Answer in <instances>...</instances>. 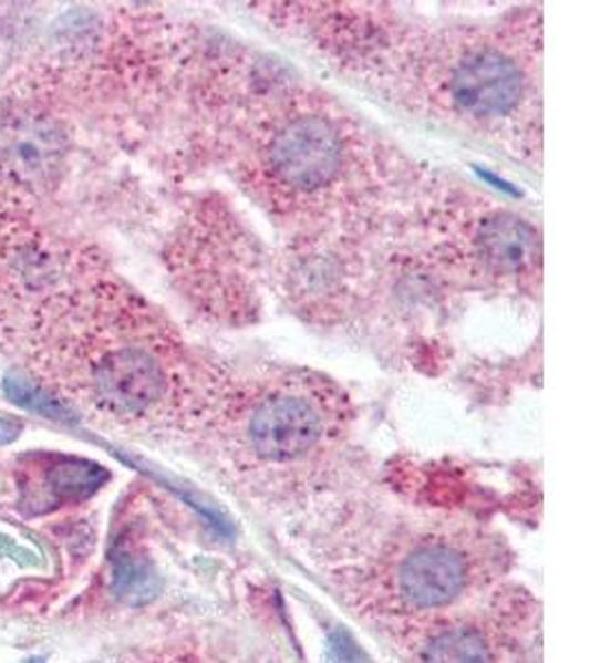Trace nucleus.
<instances>
[{
  "instance_id": "f257e3e1",
  "label": "nucleus",
  "mask_w": 590,
  "mask_h": 663,
  "mask_svg": "<svg viewBox=\"0 0 590 663\" xmlns=\"http://www.w3.org/2000/svg\"><path fill=\"white\" fill-rule=\"evenodd\" d=\"M343 162V144L337 128L317 115L288 122L270 144L275 175L297 188L317 190L332 182Z\"/></svg>"
},
{
  "instance_id": "f03ea898",
  "label": "nucleus",
  "mask_w": 590,
  "mask_h": 663,
  "mask_svg": "<svg viewBox=\"0 0 590 663\" xmlns=\"http://www.w3.org/2000/svg\"><path fill=\"white\" fill-rule=\"evenodd\" d=\"M91 385L104 410L117 416H139L164 396L166 372L148 350L122 345L93 363Z\"/></svg>"
},
{
  "instance_id": "7ed1b4c3",
  "label": "nucleus",
  "mask_w": 590,
  "mask_h": 663,
  "mask_svg": "<svg viewBox=\"0 0 590 663\" xmlns=\"http://www.w3.org/2000/svg\"><path fill=\"white\" fill-rule=\"evenodd\" d=\"M62 155L55 124L35 111L0 115V173L15 186H42Z\"/></svg>"
},
{
  "instance_id": "20e7f679",
  "label": "nucleus",
  "mask_w": 590,
  "mask_h": 663,
  "mask_svg": "<svg viewBox=\"0 0 590 663\" xmlns=\"http://www.w3.org/2000/svg\"><path fill=\"white\" fill-rule=\"evenodd\" d=\"M321 416L317 407L292 394L263 401L248 425L255 452L268 460H290L310 452L321 438Z\"/></svg>"
},
{
  "instance_id": "39448f33",
  "label": "nucleus",
  "mask_w": 590,
  "mask_h": 663,
  "mask_svg": "<svg viewBox=\"0 0 590 663\" xmlns=\"http://www.w3.org/2000/svg\"><path fill=\"white\" fill-rule=\"evenodd\" d=\"M456 104L476 117L509 113L522 95V73L514 60L494 49L467 55L452 80Z\"/></svg>"
},
{
  "instance_id": "423d86ee",
  "label": "nucleus",
  "mask_w": 590,
  "mask_h": 663,
  "mask_svg": "<svg viewBox=\"0 0 590 663\" xmlns=\"http://www.w3.org/2000/svg\"><path fill=\"white\" fill-rule=\"evenodd\" d=\"M465 562L449 549H423L401 569L403 595L421 609L449 604L465 587Z\"/></svg>"
},
{
  "instance_id": "0eeeda50",
  "label": "nucleus",
  "mask_w": 590,
  "mask_h": 663,
  "mask_svg": "<svg viewBox=\"0 0 590 663\" xmlns=\"http://www.w3.org/2000/svg\"><path fill=\"white\" fill-rule=\"evenodd\" d=\"M478 248L487 266L498 272L529 268L540 250L538 232L516 215H496L478 232Z\"/></svg>"
},
{
  "instance_id": "6e6552de",
  "label": "nucleus",
  "mask_w": 590,
  "mask_h": 663,
  "mask_svg": "<svg viewBox=\"0 0 590 663\" xmlns=\"http://www.w3.org/2000/svg\"><path fill=\"white\" fill-rule=\"evenodd\" d=\"M106 480V472L93 463L77 458H53L40 478V489L51 503L82 500Z\"/></svg>"
},
{
  "instance_id": "1a4fd4ad",
  "label": "nucleus",
  "mask_w": 590,
  "mask_h": 663,
  "mask_svg": "<svg viewBox=\"0 0 590 663\" xmlns=\"http://www.w3.org/2000/svg\"><path fill=\"white\" fill-rule=\"evenodd\" d=\"M157 589H159V580L146 562L131 556L115 558L113 591L120 600L128 604H144L151 598H155Z\"/></svg>"
},
{
  "instance_id": "9d476101",
  "label": "nucleus",
  "mask_w": 590,
  "mask_h": 663,
  "mask_svg": "<svg viewBox=\"0 0 590 663\" xmlns=\"http://www.w3.org/2000/svg\"><path fill=\"white\" fill-rule=\"evenodd\" d=\"M2 390L11 403H15L29 412H35V414H40L44 418H53V421H71V414L64 407V403L53 398L42 385L33 383L27 376L9 374L2 383Z\"/></svg>"
},
{
  "instance_id": "9b49d317",
  "label": "nucleus",
  "mask_w": 590,
  "mask_h": 663,
  "mask_svg": "<svg viewBox=\"0 0 590 663\" xmlns=\"http://www.w3.org/2000/svg\"><path fill=\"white\" fill-rule=\"evenodd\" d=\"M427 663H491V657L478 633L454 631L429 646Z\"/></svg>"
},
{
  "instance_id": "f8f14e48",
  "label": "nucleus",
  "mask_w": 590,
  "mask_h": 663,
  "mask_svg": "<svg viewBox=\"0 0 590 663\" xmlns=\"http://www.w3.org/2000/svg\"><path fill=\"white\" fill-rule=\"evenodd\" d=\"M0 558H11L13 562H18V564H22V567H35V564H38L35 553H31V551H27V549L13 545V542H11L9 538H4V536H0Z\"/></svg>"
},
{
  "instance_id": "ddd939ff",
  "label": "nucleus",
  "mask_w": 590,
  "mask_h": 663,
  "mask_svg": "<svg viewBox=\"0 0 590 663\" xmlns=\"http://www.w3.org/2000/svg\"><path fill=\"white\" fill-rule=\"evenodd\" d=\"M20 436V425L7 418H0V445H7Z\"/></svg>"
}]
</instances>
